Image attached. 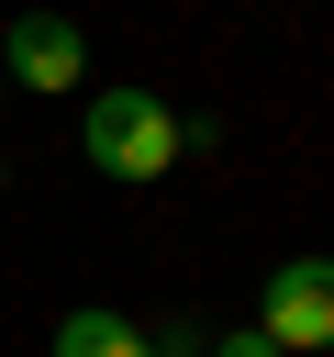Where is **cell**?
Returning a JSON list of instances; mask_svg holds the SVG:
<instances>
[{
  "mask_svg": "<svg viewBox=\"0 0 334 357\" xmlns=\"http://www.w3.org/2000/svg\"><path fill=\"white\" fill-rule=\"evenodd\" d=\"M78 145H89L100 178H167V167L189 156V145H178V112H167L156 89H100L89 123H78Z\"/></svg>",
  "mask_w": 334,
  "mask_h": 357,
  "instance_id": "cell-1",
  "label": "cell"
},
{
  "mask_svg": "<svg viewBox=\"0 0 334 357\" xmlns=\"http://www.w3.org/2000/svg\"><path fill=\"white\" fill-rule=\"evenodd\" d=\"M256 335L278 357H334V257H278L256 290Z\"/></svg>",
  "mask_w": 334,
  "mask_h": 357,
  "instance_id": "cell-2",
  "label": "cell"
},
{
  "mask_svg": "<svg viewBox=\"0 0 334 357\" xmlns=\"http://www.w3.org/2000/svg\"><path fill=\"white\" fill-rule=\"evenodd\" d=\"M0 67H11L22 89H78L89 45H78V22H56V11H22V22L0 33Z\"/></svg>",
  "mask_w": 334,
  "mask_h": 357,
  "instance_id": "cell-3",
  "label": "cell"
},
{
  "mask_svg": "<svg viewBox=\"0 0 334 357\" xmlns=\"http://www.w3.org/2000/svg\"><path fill=\"white\" fill-rule=\"evenodd\" d=\"M56 357H156V346H145L122 312H67V324H56Z\"/></svg>",
  "mask_w": 334,
  "mask_h": 357,
  "instance_id": "cell-4",
  "label": "cell"
},
{
  "mask_svg": "<svg viewBox=\"0 0 334 357\" xmlns=\"http://www.w3.org/2000/svg\"><path fill=\"white\" fill-rule=\"evenodd\" d=\"M212 357H278V346H267V335H245V324H234V335H212Z\"/></svg>",
  "mask_w": 334,
  "mask_h": 357,
  "instance_id": "cell-5",
  "label": "cell"
}]
</instances>
